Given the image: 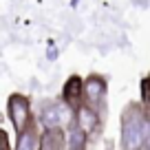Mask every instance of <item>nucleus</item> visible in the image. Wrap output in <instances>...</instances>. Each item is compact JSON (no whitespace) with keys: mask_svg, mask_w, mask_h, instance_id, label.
Instances as JSON below:
<instances>
[{"mask_svg":"<svg viewBox=\"0 0 150 150\" xmlns=\"http://www.w3.org/2000/svg\"><path fill=\"white\" fill-rule=\"evenodd\" d=\"M108 82L104 75L99 73H91L84 77V104L91 106L93 110H97L102 117H106V110H108Z\"/></svg>","mask_w":150,"mask_h":150,"instance_id":"obj_3","label":"nucleus"},{"mask_svg":"<svg viewBox=\"0 0 150 150\" xmlns=\"http://www.w3.org/2000/svg\"><path fill=\"white\" fill-rule=\"evenodd\" d=\"M88 141L91 137L84 130H80L77 126L69 128V148L66 150H88Z\"/></svg>","mask_w":150,"mask_h":150,"instance_id":"obj_9","label":"nucleus"},{"mask_svg":"<svg viewBox=\"0 0 150 150\" xmlns=\"http://www.w3.org/2000/svg\"><path fill=\"white\" fill-rule=\"evenodd\" d=\"M40 139H42V126L35 119L27 130L18 132L13 150H40Z\"/></svg>","mask_w":150,"mask_h":150,"instance_id":"obj_8","label":"nucleus"},{"mask_svg":"<svg viewBox=\"0 0 150 150\" xmlns=\"http://www.w3.org/2000/svg\"><path fill=\"white\" fill-rule=\"evenodd\" d=\"M69 148V130L64 128H42L40 150H66Z\"/></svg>","mask_w":150,"mask_h":150,"instance_id":"obj_7","label":"nucleus"},{"mask_svg":"<svg viewBox=\"0 0 150 150\" xmlns=\"http://www.w3.org/2000/svg\"><path fill=\"white\" fill-rule=\"evenodd\" d=\"M146 150H150V108L146 106Z\"/></svg>","mask_w":150,"mask_h":150,"instance_id":"obj_10","label":"nucleus"},{"mask_svg":"<svg viewBox=\"0 0 150 150\" xmlns=\"http://www.w3.org/2000/svg\"><path fill=\"white\" fill-rule=\"evenodd\" d=\"M104 119H106V117H102L97 110H93V108L86 106V104L75 110V126L80 128V130H84L91 139H93V137H97L99 132H102Z\"/></svg>","mask_w":150,"mask_h":150,"instance_id":"obj_5","label":"nucleus"},{"mask_svg":"<svg viewBox=\"0 0 150 150\" xmlns=\"http://www.w3.org/2000/svg\"><path fill=\"white\" fill-rule=\"evenodd\" d=\"M38 124L42 128H64V130H69L71 126H75V110L62 97L49 99V102H42V106H40Z\"/></svg>","mask_w":150,"mask_h":150,"instance_id":"obj_2","label":"nucleus"},{"mask_svg":"<svg viewBox=\"0 0 150 150\" xmlns=\"http://www.w3.org/2000/svg\"><path fill=\"white\" fill-rule=\"evenodd\" d=\"M62 99L73 110L84 106V80H82L80 75H71L69 80H66V84L62 86Z\"/></svg>","mask_w":150,"mask_h":150,"instance_id":"obj_6","label":"nucleus"},{"mask_svg":"<svg viewBox=\"0 0 150 150\" xmlns=\"http://www.w3.org/2000/svg\"><path fill=\"white\" fill-rule=\"evenodd\" d=\"M7 117H9L11 126L16 128V132H22L35 122L31 110V99L27 95L13 93L9 99H7Z\"/></svg>","mask_w":150,"mask_h":150,"instance_id":"obj_4","label":"nucleus"},{"mask_svg":"<svg viewBox=\"0 0 150 150\" xmlns=\"http://www.w3.org/2000/svg\"><path fill=\"white\" fill-rule=\"evenodd\" d=\"M119 146L122 150H146V106L128 102L119 119Z\"/></svg>","mask_w":150,"mask_h":150,"instance_id":"obj_1","label":"nucleus"}]
</instances>
